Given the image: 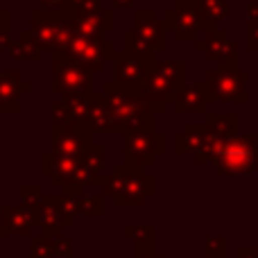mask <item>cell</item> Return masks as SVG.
<instances>
[{"label":"cell","mask_w":258,"mask_h":258,"mask_svg":"<svg viewBox=\"0 0 258 258\" xmlns=\"http://www.w3.org/2000/svg\"><path fill=\"white\" fill-rule=\"evenodd\" d=\"M9 45H12L9 32H3V30H0V52H3V50H9Z\"/></svg>","instance_id":"4316f807"},{"label":"cell","mask_w":258,"mask_h":258,"mask_svg":"<svg viewBox=\"0 0 258 258\" xmlns=\"http://www.w3.org/2000/svg\"><path fill=\"white\" fill-rule=\"evenodd\" d=\"M211 95L209 89H206V82L204 84H195V86H188L183 89L181 93L177 95L174 104H177V111H206V104H209Z\"/></svg>","instance_id":"d6986e66"},{"label":"cell","mask_w":258,"mask_h":258,"mask_svg":"<svg viewBox=\"0 0 258 258\" xmlns=\"http://www.w3.org/2000/svg\"><path fill=\"white\" fill-rule=\"evenodd\" d=\"M179 5H188L200 16L202 30L209 32L220 25V21L229 16V0H177Z\"/></svg>","instance_id":"2e32d148"},{"label":"cell","mask_w":258,"mask_h":258,"mask_svg":"<svg viewBox=\"0 0 258 258\" xmlns=\"http://www.w3.org/2000/svg\"><path fill=\"white\" fill-rule=\"evenodd\" d=\"M9 25H12V14H9L7 9H3V12H0V30L9 32Z\"/></svg>","instance_id":"603a6c76"},{"label":"cell","mask_w":258,"mask_h":258,"mask_svg":"<svg viewBox=\"0 0 258 258\" xmlns=\"http://www.w3.org/2000/svg\"><path fill=\"white\" fill-rule=\"evenodd\" d=\"M209 154L215 156L218 168H222V172H251L254 163L258 161L256 138L242 136V138L215 143Z\"/></svg>","instance_id":"5b68a950"},{"label":"cell","mask_w":258,"mask_h":258,"mask_svg":"<svg viewBox=\"0 0 258 258\" xmlns=\"http://www.w3.org/2000/svg\"><path fill=\"white\" fill-rule=\"evenodd\" d=\"M68 25H71L73 32L77 34H86V36H104L113 30L116 25V18H113V9H100L95 14H89V16H75L68 18Z\"/></svg>","instance_id":"9a60e30c"},{"label":"cell","mask_w":258,"mask_h":258,"mask_svg":"<svg viewBox=\"0 0 258 258\" xmlns=\"http://www.w3.org/2000/svg\"><path fill=\"white\" fill-rule=\"evenodd\" d=\"M84 125H73V122H59L54 125V154L66 156V159H82L89 150V138H86Z\"/></svg>","instance_id":"8fae6325"},{"label":"cell","mask_w":258,"mask_h":258,"mask_svg":"<svg viewBox=\"0 0 258 258\" xmlns=\"http://www.w3.org/2000/svg\"><path fill=\"white\" fill-rule=\"evenodd\" d=\"M104 98H107V104L111 109L118 132L152 129L154 107L143 98V93H132V91H125L118 84L109 82V84H104Z\"/></svg>","instance_id":"6da1fadb"},{"label":"cell","mask_w":258,"mask_h":258,"mask_svg":"<svg viewBox=\"0 0 258 258\" xmlns=\"http://www.w3.org/2000/svg\"><path fill=\"white\" fill-rule=\"evenodd\" d=\"M134 32L147 45H152L154 52H161L165 48V23L152 9H136L134 12Z\"/></svg>","instance_id":"4fadbf2b"},{"label":"cell","mask_w":258,"mask_h":258,"mask_svg":"<svg viewBox=\"0 0 258 258\" xmlns=\"http://www.w3.org/2000/svg\"><path fill=\"white\" fill-rule=\"evenodd\" d=\"M104 0H68L61 7V14L66 18H75V16H89L102 9Z\"/></svg>","instance_id":"44dd1931"},{"label":"cell","mask_w":258,"mask_h":258,"mask_svg":"<svg viewBox=\"0 0 258 258\" xmlns=\"http://www.w3.org/2000/svg\"><path fill=\"white\" fill-rule=\"evenodd\" d=\"M247 16H249L247 18V23H256L258 21V0L247 5Z\"/></svg>","instance_id":"d4e9b609"},{"label":"cell","mask_w":258,"mask_h":258,"mask_svg":"<svg viewBox=\"0 0 258 258\" xmlns=\"http://www.w3.org/2000/svg\"><path fill=\"white\" fill-rule=\"evenodd\" d=\"M89 125L95 132H118L104 93H89Z\"/></svg>","instance_id":"ac0fdd59"},{"label":"cell","mask_w":258,"mask_h":258,"mask_svg":"<svg viewBox=\"0 0 258 258\" xmlns=\"http://www.w3.org/2000/svg\"><path fill=\"white\" fill-rule=\"evenodd\" d=\"M41 50H43V48L39 45V41L34 39V34H32V32H25V34H23L16 43L9 45V52H12L14 59H27V61H39V59H41Z\"/></svg>","instance_id":"ffe728a7"},{"label":"cell","mask_w":258,"mask_h":258,"mask_svg":"<svg viewBox=\"0 0 258 258\" xmlns=\"http://www.w3.org/2000/svg\"><path fill=\"white\" fill-rule=\"evenodd\" d=\"M32 16V34L39 45L50 52H63L68 45L73 30L61 9H34Z\"/></svg>","instance_id":"277c9868"},{"label":"cell","mask_w":258,"mask_h":258,"mask_svg":"<svg viewBox=\"0 0 258 258\" xmlns=\"http://www.w3.org/2000/svg\"><path fill=\"white\" fill-rule=\"evenodd\" d=\"M30 91V84L18 73H0V109L5 111H18L23 93Z\"/></svg>","instance_id":"e0dca14e"},{"label":"cell","mask_w":258,"mask_h":258,"mask_svg":"<svg viewBox=\"0 0 258 258\" xmlns=\"http://www.w3.org/2000/svg\"><path fill=\"white\" fill-rule=\"evenodd\" d=\"M152 63L154 61H145L127 50L116 52V57H113V84H118L125 91H132V93H143V84H145L147 71Z\"/></svg>","instance_id":"ba28073f"},{"label":"cell","mask_w":258,"mask_h":258,"mask_svg":"<svg viewBox=\"0 0 258 258\" xmlns=\"http://www.w3.org/2000/svg\"><path fill=\"white\" fill-rule=\"evenodd\" d=\"M161 150V138L152 129H134L127 132V161L134 165L152 163Z\"/></svg>","instance_id":"7c38bea8"},{"label":"cell","mask_w":258,"mask_h":258,"mask_svg":"<svg viewBox=\"0 0 258 258\" xmlns=\"http://www.w3.org/2000/svg\"><path fill=\"white\" fill-rule=\"evenodd\" d=\"M89 93H63L61 102L54 104V120L86 125L89 122Z\"/></svg>","instance_id":"5bb4252c"},{"label":"cell","mask_w":258,"mask_h":258,"mask_svg":"<svg viewBox=\"0 0 258 258\" xmlns=\"http://www.w3.org/2000/svg\"><path fill=\"white\" fill-rule=\"evenodd\" d=\"M183 82H186V63L154 61L150 66V71H147L145 84H143V98L156 111L165 102H174L177 100V95L183 91Z\"/></svg>","instance_id":"7a4b0ae2"},{"label":"cell","mask_w":258,"mask_h":258,"mask_svg":"<svg viewBox=\"0 0 258 258\" xmlns=\"http://www.w3.org/2000/svg\"><path fill=\"white\" fill-rule=\"evenodd\" d=\"M54 68V93H89L93 86V73L86 71L82 63L73 61L63 52H52Z\"/></svg>","instance_id":"52a82bcc"},{"label":"cell","mask_w":258,"mask_h":258,"mask_svg":"<svg viewBox=\"0 0 258 258\" xmlns=\"http://www.w3.org/2000/svg\"><path fill=\"white\" fill-rule=\"evenodd\" d=\"M109 3H111L116 9H129V7H134L138 0H109Z\"/></svg>","instance_id":"484cf974"},{"label":"cell","mask_w":258,"mask_h":258,"mask_svg":"<svg viewBox=\"0 0 258 258\" xmlns=\"http://www.w3.org/2000/svg\"><path fill=\"white\" fill-rule=\"evenodd\" d=\"M247 48L251 52H258V21L247 23Z\"/></svg>","instance_id":"7402d4cb"},{"label":"cell","mask_w":258,"mask_h":258,"mask_svg":"<svg viewBox=\"0 0 258 258\" xmlns=\"http://www.w3.org/2000/svg\"><path fill=\"white\" fill-rule=\"evenodd\" d=\"M202 36H204L202 41H195V48L200 50V52H204L209 61L218 63V66L236 61L238 45L233 43L231 39H229L227 32H222V30H209V32H202Z\"/></svg>","instance_id":"30bf717a"},{"label":"cell","mask_w":258,"mask_h":258,"mask_svg":"<svg viewBox=\"0 0 258 258\" xmlns=\"http://www.w3.org/2000/svg\"><path fill=\"white\" fill-rule=\"evenodd\" d=\"M39 3L43 9H61L68 0H39Z\"/></svg>","instance_id":"cb8c5ba5"},{"label":"cell","mask_w":258,"mask_h":258,"mask_svg":"<svg viewBox=\"0 0 258 258\" xmlns=\"http://www.w3.org/2000/svg\"><path fill=\"white\" fill-rule=\"evenodd\" d=\"M247 84V73L238 71L236 63H222L218 71L209 73L206 77V89H209L211 100H220V102H245Z\"/></svg>","instance_id":"8992f818"},{"label":"cell","mask_w":258,"mask_h":258,"mask_svg":"<svg viewBox=\"0 0 258 258\" xmlns=\"http://www.w3.org/2000/svg\"><path fill=\"white\" fill-rule=\"evenodd\" d=\"M63 54L71 57L73 61L82 63L86 71L100 73L109 61H113L116 48H113V43L109 39H104V36H86V34L73 32Z\"/></svg>","instance_id":"3957f363"},{"label":"cell","mask_w":258,"mask_h":258,"mask_svg":"<svg viewBox=\"0 0 258 258\" xmlns=\"http://www.w3.org/2000/svg\"><path fill=\"white\" fill-rule=\"evenodd\" d=\"M165 30L172 32L177 41H197L202 30V21L188 5H179L174 3V7L170 12H165L163 16Z\"/></svg>","instance_id":"9c48e42d"}]
</instances>
